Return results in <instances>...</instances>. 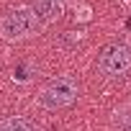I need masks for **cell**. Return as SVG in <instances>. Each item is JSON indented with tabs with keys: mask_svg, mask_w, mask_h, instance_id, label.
Instances as JSON below:
<instances>
[{
	"mask_svg": "<svg viewBox=\"0 0 131 131\" xmlns=\"http://www.w3.org/2000/svg\"><path fill=\"white\" fill-rule=\"evenodd\" d=\"M80 95V85L72 77H57L49 80L41 93H39V105H44L46 111H62V108H70Z\"/></svg>",
	"mask_w": 131,
	"mask_h": 131,
	"instance_id": "2",
	"label": "cell"
},
{
	"mask_svg": "<svg viewBox=\"0 0 131 131\" xmlns=\"http://www.w3.org/2000/svg\"><path fill=\"white\" fill-rule=\"evenodd\" d=\"M41 18L34 13L31 5H23V8H13L8 10L3 18H0V36L5 41H23V39H31L41 31Z\"/></svg>",
	"mask_w": 131,
	"mask_h": 131,
	"instance_id": "1",
	"label": "cell"
},
{
	"mask_svg": "<svg viewBox=\"0 0 131 131\" xmlns=\"http://www.w3.org/2000/svg\"><path fill=\"white\" fill-rule=\"evenodd\" d=\"M34 13L41 18V23L46 21H57L64 10V0H34Z\"/></svg>",
	"mask_w": 131,
	"mask_h": 131,
	"instance_id": "4",
	"label": "cell"
},
{
	"mask_svg": "<svg viewBox=\"0 0 131 131\" xmlns=\"http://www.w3.org/2000/svg\"><path fill=\"white\" fill-rule=\"evenodd\" d=\"M98 72L108 80H118L131 72V44L116 41L100 49L98 54Z\"/></svg>",
	"mask_w": 131,
	"mask_h": 131,
	"instance_id": "3",
	"label": "cell"
},
{
	"mask_svg": "<svg viewBox=\"0 0 131 131\" xmlns=\"http://www.w3.org/2000/svg\"><path fill=\"white\" fill-rule=\"evenodd\" d=\"M0 131H39V126L23 116H10L0 121Z\"/></svg>",
	"mask_w": 131,
	"mask_h": 131,
	"instance_id": "5",
	"label": "cell"
}]
</instances>
